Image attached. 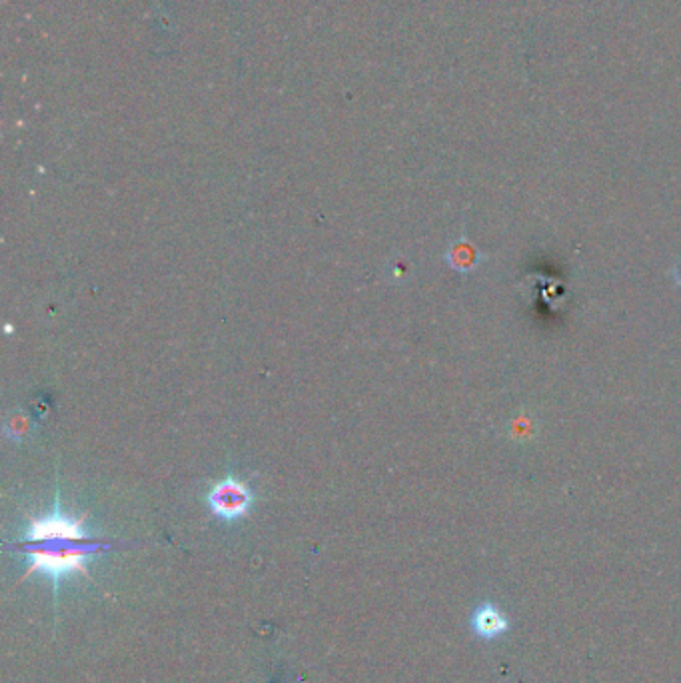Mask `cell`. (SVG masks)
Returning <instances> with one entry per match:
<instances>
[{
    "label": "cell",
    "mask_w": 681,
    "mask_h": 683,
    "mask_svg": "<svg viewBox=\"0 0 681 683\" xmlns=\"http://www.w3.org/2000/svg\"><path fill=\"white\" fill-rule=\"evenodd\" d=\"M110 548H114V542L92 538L84 530L82 520L70 518L60 510L58 500L54 512L32 520L24 538L14 544V550L28 562L26 576L42 574L52 582L54 594H58L60 584L74 574L88 578V560Z\"/></svg>",
    "instance_id": "cell-1"
},
{
    "label": "cell",
    "mask_w": 681,
    "mask_h": 683,
    "mask_svg": "<svg viewBox=\"0 0 681 683\" xmlns=\"http://www.w3.org/2000/svg\"><path fill=\"white\" fill-rule=\"evenodd\" d=\"M206 500L214 516L232 522L244 518L250 512L254 496L244 484L236 482L234 478H226L210 490Z\"/></svg>",
    "instance_id": "cell-2"
},
{
    "label": "cell",
    "mask_w": 681,
    "mask_h": 683,
    "mask_svg": "<svg viewBox=\"0 0 681 683\" xmlns=\"http://www.w3.org/2000/svg\"><path fill=\"white\" fill-rule=\"evenodd\" d=\"M506 436H508V440H512L516 444L532 442L538 436V420H536V416L528 408H522L512 420H508Z\"/></svg>",
    "instance_id": "cell-5"
},
{
    "label": "cell",
    "mask_w": 681,
    "mask_h": 683,
    "mask_svg": "<svg viewBox=\"0 0 681 683\" xmlns=\"http://www.w3.org/2000/svg\"><path fill=\"white\" fill-rule=\"evenodd\" d=\"M470 626L476 638L480 640H498L500 636H506L510 632V620L508 616L492 602H484L476 606L470 618Z\"/></svg>",
    "instance_id": "cell-3"
},
{
    "label": "cell",
    "mask_w": 681,
    "mask_h": 683,
    "mask_svg": "<svg viewBox=\"0 0 681 683\" xmlns=\"http://www.w3.org/2000/svg\"><path fill=\"white\" fill-rule=\"evenodd\" d=\"M672 276H674V280H676V284L680 286L681 288V258L674 264V270H672Z\"/></svg>",
    "instance_id": "cell-6"
},
{
    "label": "cell",
    "mask_w": 681,
    "mask_h": 683,
    "mask_svg": "<svg viewBox=\"0 0 681 683\" xmlns=\"http://www.w3.org/2000/svg\"><path fill=\"white\" fill-rule=\"evenodd\" d=\"M484 258L486 256L466 238V234H462V238L458 242H454L450 252L446 254L448 264L452 268H456L458 272H462V274H468V272L476 270L482 264Z\"/></svg>",
    "instance_id": "cell-4"
}]
</instances>
